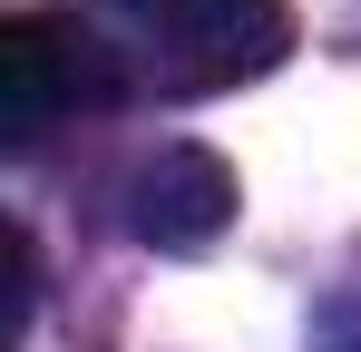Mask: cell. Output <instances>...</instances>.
<instances>
[{"label":"cell","instance_id":"cell-3","mask_svg":"<svg viewBox=\"0 0 361 352\" xmlns=\"http://www.w3.org/2000/svg\"><path fill=\"white\" fill-rule=\"evenodd\" d=\"M127 225L147 235V245H215V235L235 225V176L225 157H205V147H157L147 167L127 176Z\"/></svg>","mask_w":361,"mask_h":352},{"label":"cell","instance_id":"cell-2","mask_svg":"<svg viewBox=\"0 0 361 352\" xmlns=\"http://www.w3.org/2000/svg\"><path fill=\"white\" fill-rule=\"evenodd\" d=\"M118 59L98 30H68L49 10H20L10 30H0V137L10 147H30V137H49L59 117L78 108H108L118 98Z\"/></svg>","mask_w":361,"mask_h":352},{"label":"cell","instance_id":"cell-1","mask_svg":"<svg viewBox=\"0 0 361 352\" xmlns=\"http://www.w3.org/2000/svg\"><path fill=\"white\" fill-rule=\"evenodd\" d=\"M108 10L176 88H235V78H264L293 49L283 0H108Z\"/></svg>","mask_w":361,"mask_h":352}]
</instances>
